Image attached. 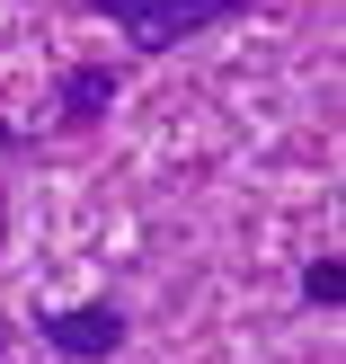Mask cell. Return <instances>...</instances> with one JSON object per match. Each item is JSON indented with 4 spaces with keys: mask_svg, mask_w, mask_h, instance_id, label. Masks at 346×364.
<instances>
[{
    "mask_svg": "<svg viewBox=\"0 0 346 364\" xmlns=\"http://www.w3.org/2000/svg\"><path fill=\"white\" fill-rule=\"evenodd\" d=\"M89 9H98L107 27H124L134 53H178V45H195L205 27L240 18L249 0H89Z\"/></svg>",
    "mask_w": 346,
    "mask_h": 364,
    "instance_id": "cell-1",
    "label": "cell"
},
{
    "mask_svg": "<svg viewBox=\"0 0 346 364\" xmlns=\"http://www.w3.org/2000/svg\"><path fill=\"white\" fill-rule=\"evenodd\" d=\"M124 329H134V320H124V302H71V311H36V338H45L53 355H71V364H107L124 347Z\"/></svg>",
    "mask_w": 346,
    "mask_h": 364,
    "instance_id": "cell-2",
    "label": "cell"
},
{
    "mask_svg": "<svg viewBox=\"0 0 346 364\" xmlns=\"http://www.w3.org/2000/svg\"><path fill=\"white\" fill-rule=\"evenodd\" d=\"M116 71H107V63H71L63 71V80H53V116H63V124H98L107 116V107H116Z\"/></svg>",
    "mask_w": 346,
    "mask_h": 364,
    "instance_id": "cell-3",
    "label": "cell"
},
{
    "mask_svg": "<svg viewBox=\"0 0 346 364\" xmlns=\"http://www.w3.org/2000/svg\"><path fill=\"white\" fill-rule=\"evenodd\" d=\"M302 302H311V311H337V302H346V267L337 258H311V267H302Z\"/></svg>",
    "mask_w": 346,
    "mask_h": 364,
    "instance_id": "cell-4",
    "label": "cell"
},
{
    "mask_svg": "<svg viewBox=\"0 0 346 364\" xmlns=\"http://www.w3.org/2000/svg\"><path fill=\"white\" fill-rule=\"evenodd\" d=\"M0 355H9V320H0Z\"/></svg>",
    "mask_w": 346,
    "mask_h": 364,
    "instance_id": "cell-5",
    "label": "cell"
}]
</instances>
